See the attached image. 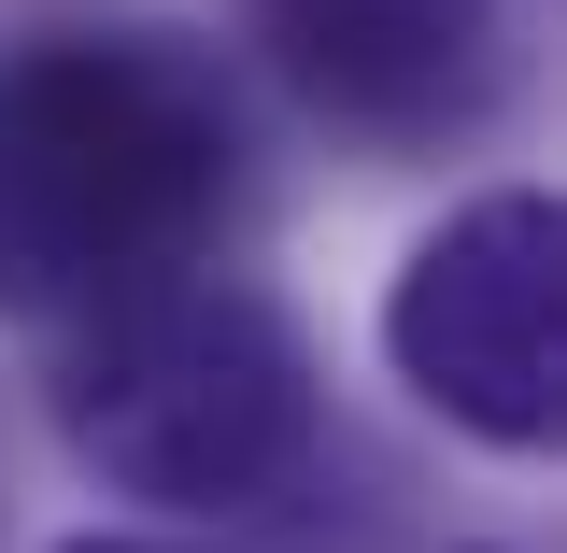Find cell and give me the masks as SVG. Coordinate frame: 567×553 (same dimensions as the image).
<instances>
[{"label":"cell","instance_id":"obj_2","mask_svg":"<svg viewBox=\"0 0 567 553\" xmlns=\"http://www.w3.org/2000/svg\"><path fill=\"white\" fill-rule=\"evenodd\" d=\"M58 426L100 483L156 496V511H270L327 454V383L256 284L185 270L85 313L58 369Z\"/></svg>","mask_w":567,"mask_h":553},{"label":"cell","instance_id":"obj_4","mask_svg":"<svg viewBox=\"0 0 567 553\" xmlns=\"http://www.w3.org/2000/svg\"><path fill=\"white\" fill-rule=\"evenodd\" d=\"M241 29L270 43V71L327 129L383 142V156L483 129L496 71H511V14L496 0H241Z\"/></svg>","mask_w":567,"mask_h":553},{"label":"cell","instance_id":"obj_1","mask_svg":"<svg viewBox=\"0 0 567 553\" xmlns=\"http://www.w3.org/2000/svg\"><path fill=\"white\" fill-rule=\"evenodd\" d=\"M241 213V100L156 14H58L0 43V313L85 327L213 270Z\"/></svg>","mask_w":567,"mask_h":553},{"label":"cell","instance_id":"obj_5","mask_svg":"<svg viewBox=\"0 0 567 553\" xmlns=\"http://www.w3.org/2000/svg\"><path fill=\"white\" fill-rule=\"evenodd\" d=\"M71 553H185V540H71Z\"/></svg>","mask_w":567,"mask_h":553},{"label":"cell","instance_id":"obj_3","mask_svg":"<svg viewBox=\"0 0 567 553\" xmlns=\"http://www.w3.org/2000/svg\"><path fill=\"white\" fill-rule=\"evenodd\" d=\"M383 355L440 426H468L496 454H539L567 412V227H554V199L483 185L468 213H440L398 256Z\"/></svg>","mask_w":567,"mask_h":553}]
</instances>
